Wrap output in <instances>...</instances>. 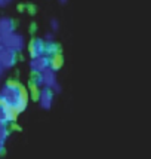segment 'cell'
<instances>
[{"label":"cell","mask_w":151,"mask_h":159,"mask_svg":"<svg viewBox=\"0 0 151 159\" xmlns=\"http://www.w3.org/2000/svg\"><path fill=\"white\" fill-rule=\"evenodd\" d=\"M54 97H55V92L52 89H49V88H40L37 100H39V104H40L41 109L49 110L52 107V104H54Z\"/></svg>","instance_id":"cell-5"},{"label":"cell","mask_w":151,"mask_h":159,"mask_svg":"<svg viewBox=\"0 0 151 159\" xmlns=\"http://www.w3.org/2000/svg\"><path fill=\"white\" fill-rule=\"evenodd\" d=\"M11 2H12V0H5V3H6V5H9Z\"/></svg>","instance_id":"cell-18"},{"label":"cell","mask_w":151,"mask_h":159,"mask_svg":"<svg viewBox=\"0 0 151 159\" xmlns=\"http://www.w3.org/2000/svg\"><path fill=\"white\" fill-rule=\"evenodd\" d=\"M33 82L39 88H49V89L54 91L55 94L61 92V85L58 83L56 71H54L52 69H46L45 71H41L39 75H34V80Z\"/></svg>","instance_id":"cell-2"},{"label":"cell","mask_w":151,"mask_h":159,"mask_svg":"<svg viewBox=\"0 0 151 159\" xmlns=\"http://www.w3.org/2000/svg\"><path fill=\"white\" fill-rule=\"evenodd\" d=\"M28 54L30 58H37V57L45 55V40L43 39H33L28 43Z\"/></svg>","instance_id":"cell-7"},{"label":"cell","mask_w":151,"mask_h":159,"mask_svg":"<svg viewBox=\"0 0 151 159\" xmlns=\"http://www.w3.org/2000/svg\"><path fill=\"white\" fill-rule=\"evenodd\" d=\"M3 71H5V70H3L2 67H0V79H2V76H3Z\"/></svg>","instance_id":"cell-16"},{"label":"cell","mask_w":151,"mask_h":159,"mask_svg":"<svg viewBox=\"0 0 151 159\" xmlns=\"http://www.w3.org/2000/svg\"><path fill=\"white\" fill-rule=\"evenodd\" d=\"M0 39H2V43H3V46L6 49H11V51H14L16 54H19L22 49L25 48V39H24V36L18 33V31H11V33H6V34H2L0 36Z\"/></svg>","instance_id":"cell-3"},{"label":"cell","mask_w":151,"mask_h":159,"mask_svg":"<svg viewBox=\"0 0 151 159\" xmlns=\"http://www.w3.org/2000/svg\"><path fill=\"white\" fill-rule=\"evenodd\" d=\"M58 2H59V3H61V5H65V3H67V2H68V0H58Z\"/></svg>","instance_id":"cell-15"},{"label":"cell","mask_w":151,"mask_h":159,"mask_svg":"<svg viewBox=\"0 0 151 159\" xmlns=\"http://www.w3.org/2000/svg\"><path fill=\"white\" fill-rule=\"evenodd\" d=\"M15 30V22L9 16H0V36Z\"/></svg>","instance_id":"cell-8"},{"label":"cell","mask_w":151,"mask_h":159,"mask_svg":"<svg viewBox=\"0 0 151 159\" xmlns=\"http://www.w3.org/2000/svg\"><path fill=\"white\" fill-rule=\"evenodd\" d=\"M28 100V91L16 80H7L0 88V104L14 109L18 115L27 109Z\"/></svg>","instance_id":"cell-1"},{"label":"cell","mask_w":151,"mask_h":159,"mask_svg":"<svg viewBox=\"0 0 151 159\" xmlns=\"http://www.w3.org/2000/svg\"><path fill=\"white\" fill-rule=\"evenodd\" d=\"M46 69H49V57H37V58H31L30 61V70L33 75H39L41 71H45Z\"/></svg>","instance_id":"cell-6"},{"label":"cell","mask_w":151,"mask_h":159,"mask_svg":"<svg viewBox=\"0 0 151 159\" xmlns=\"http://www.w3.org/2000/svg\"><path fill=\"white\" fill-rule=\"evenodd\" d=\"M49 25H50V30L55 33V31H58V28H59V22H58V20H56V18H52V20H50V22H49Z\"/></svg>","instance_id":"cell-12"},{"label":"cell","mask_w":151,"mask_h":159,"mask_svg":"<svg viewBox=\"0 0 151 159\" xmlns=\"http://www.w3.org/2000/svg\"><path fill=\"white\" fill-rule=\"evenodd\" d=\"M7 125L9 124L0 120V141H5V143H6L7 137H9V126Z\"/></svg>","instance_id":"cell-11"},{"label":"cell","mask_w":151,"mask_h":159,"mask_svg":"<svg viewBox=\"0 0 151 159\" xmlns=\"http://www.w3.org/2000/svg\"><path fill=\"white\" fill-rule=\"evenodd\" d=\"M18 61V54L11 49H2L0 51V67L3 70H11Z\"/></svg>","instance_id":"cell-4"},{"label":"cell","mask_w":151,"mask_h":159,"mask_svg":"<svg viewBox=\"0 0 151 159\" xmlns=\"http://www.w3.org/2000/svg\"><path fill=\"white\" fill-rule=\"evenodd\" d=\"M58 52H61V51H59V45L55 40L45 42V55L46 57H52Z\"/></svg>","instance_id":"cell-10"},{"label":"cell","mask_w":151,"mask_h":159,"mask_svg":"<svg viewBox=\"0 0 151 159\" xmlns=\"http://www.w3.org/2000/svg\"><path fill=\"white\" fill-rule=\"evenodd\" d=\"M2 49H5V46H3V43H2V39H0V51Z\"/></svg>","instance_id":"cell-17"},{"label":"cell","mask_w":151,"mask_h":159,"mask_svg":"<svg viewBox=\"0 0 151 159\" xmlns=\"http://www.w3.org/2000/svg\"><path fill=\"white\" fill-rule=\"evenodd\" d=\"M3 6H6V3H5V0H0V7H3Z\"/></svg>","instance_id":"cell-14"},{"label":"cell","mask_w":151,"mask_h":159,"mask_svg":"<svg viewBox=\"0 0 151 159\" xmlns=\"http://www.w3.org/2000/svg\"><path fill=\"white\" fill-rule=\"evenodd\" d=\"M62 64H64V57L61 55V52L49 57V69H52L54 71H58L62 67Z\"/></svg>","instance_id":"cell-9"},{"label":"cell","mask_w":151,"mask_h":159,"mask_svg":"<svg viewBox=\"0 0 151 159\" xmlns=\"http://www.w3.org/2000/svg\"><path fill=\"white\" fill-rule=\"evenodd\" d=\"M45 42H49V40H55V36H54V31H48L46 34H45Z\"/></svg>","instance_id":"cell-13"}]
</instances>
